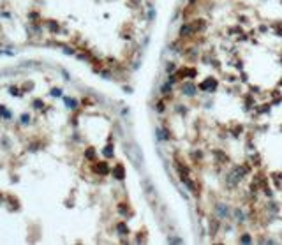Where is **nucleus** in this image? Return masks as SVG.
Masks as SVG:
<instances>
[{
  "mask_svg": "<svg viewBox=\"0 0 282 245\" xmlns=\"http://www.w3.org/2000/svg\"><path fill=\"white\" fill-rule=\"evenodd\" d=\"M143 187H146V194L148 196H155V187L152 185L150 180H145V182H143Z\"/></svg>",
  "mask_w": 282,
  "mask_h": 245,
  "instance_id": "obj_1",
  "label": "nucleus"
}]
</instances>
